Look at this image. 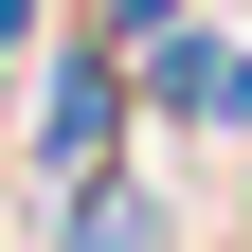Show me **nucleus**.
I'll list each match as a JSON object with an SVG mask.
<instances>
[{"instance_id":"obj_1","label":"nucleus","mask_w":252,"mask_h":252,"mask_svg":"<svg viewBox=\"0 0 252 252\" xmlns=\"http://www.w3.org/2000/svg\"><path fill=\"white\" fill-rule=\"evenodd\" d=\"M36 144H54V162L90 180V144H108V72H90V54H72V72H54V126H36Z\"/></svg>"},{"instance_id":"obj_2","label":"nucleus","mask_w":252,"mask_h":252,"mask_svg":"<svg viewBox=\"0 0 252 252\" xmlns=\"http://www.w3.org/2000/svg\"><path fill=\"white\" fill-rule=\"evenodd\" d=\"M72 252H162V216L144 198H72Z\"/></svg>"}]
</instances>
